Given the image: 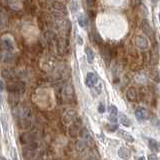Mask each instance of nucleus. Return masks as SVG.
<instances>
[{"label": "nucleus", "instance_id": "1", "mask_svg": "<svg viewBox=\"0 0 160 160\" xmlns=\"http://www.w3.org/2000/svg\"><path fill=\"white\" fill-rule=\"evenodd\" d=\"M1 46L7 51V53L12 52L14 50V41L10 35H3L1 37Z\"/></svg>", "mask_w": 160, "mask_h": 160}, {"label": "nucleus", "instance_id": "2", "mask_svg": "<svg viewBox=\"0 0 160 160\" xmlns=\"http://www.w3.org/2000/svg\"><path fill=\"white\" fill-rule=\"evenodd\" d=\"M52 10H53L54 14L58 17L65 16V15L67 14L66 7H65V5L61 2H53L52 3Z\"/></svg>", "mask_w": 160, "mask_h": 160}, {"label": "nucleus", "instance_id": "3", "mask_svg": "<svg viewBox=\"0 0 160 160\" xmlns=\"http://www.w3.org/2000/svg\"><path fill=\"white\" fill-rule=\"evenodd\" d=\"M9 92H20L25 88V83L22 81H14L7 85Z\"/></svg>", "mask_w": 160, "mask_h": 160}, {"label": "nucleus", "instance_id": "4", "mask_svg": "<svg viewBox=\"0 0 160 160\" xmlns=\"http://www.w3.org/2000/svg\"><path fill=\"white\" fill-rule=\"evenodd\" d=\"M98 82V76L96 75V73L94 72H89L86 76V79H85V84L88 87H94L95 85Z\"/></svg>", "mask_w": 160, "mask_h": 160}, {"label": "nucleus", "instance_id": "5", "mask_svg": "<svg viewBox=\"0 0 160 160\" xmlns=\"http://www.w3.org/2000/svg\"><path fill=\"white\" fill-rule=\"evenodd\" d=\"M141 27H142V31H143L145 34H146L150 39H153V38H154V32H153V30H152L151 26H150L149 22L147 21L146 19H144L143 21H142Z\"/></svg>", "mask_w": 160, "mask_h": 160}, {"label": "nucleus", "instance_id": "6", "mask_svg": "<svg viewBox=\"0 0 160 160\" xmlns=\"http://www.w3.org/2000/svg\"><path fill=\"white\" fill-rule=\"evenodd\" d=\"M135 44L136 46L142 50H145L148 47V41L147 39L144 36H141V35H138V36L135 37Z\"/></svg>", "mask_w": 160, "mask_h": 160}, {"label": "nucleus", "instance_id": "7", "mask_svg": "<svg viewBox=\"0 0 160 160\" xmlns=\"http://www.w3.org/2000/svg\"><path fill=\"white\" fill-rule=\"evenodd\" d=\"M135 116L138 120H146L149 117V113L144 107H138L135 110Z\"/></svg>", "mask_w": 160, "mask_h": 160}, {"label": "nucleus", "instance_id": "8", "mask_svg": "<svg viewBox=\"0 0 160 160\" xmlns=\"http://www.w3.org/2000/svg\"><path fill=\"white\" fill-rule=\"evenodd\" d=\"M76 111L75 110H68V111L65 113L64 115V117H63V120H64V122L68 124L70 122H72L74 121L75 119H76Z\"/></svg>", "mask_w": 160, "mask_h": 160}, {"label": "nucleus", "instance_id": "9", "mask_svg": "<svg viewBox=\"0 0 160 160\" xmlns=\"http://www.w3.org/2000/svg\"><path fill=\"white\" fill-rule=\"evenodd\" d=\"M108 111H109V114H110V122H112L114 124H116L117 122V114H118V110L117 108L113 106V105H110L108 107Z\"/></svg>", "mask_w": 160, "mask_h": 160}, {"label": "nucleus", "instance_id": "10", "mask_svg": "<svg viewBox=\"0 0 160 160\" xmlns=\"http://www.w3.org/2000/svg\"><path fill=\"white\" fill-rule=\"evenodd\" d=\"M148 146L153 152H160V143L153 138L148 139Z\"/></svg>", "mask_w": 160, "mask_h": 160}, {"label": "nucleus", "instance_id": "11", "mask_svg": "<svg viewBox=\"0 0 160 160\" xmlns=\"http://www.w3.org/2000/svg\"><path fill=\"white\" fill-rule=\"evenodd\" d=\"M79 134H80V136H81L82 141H84L86 144L91 142V136H90V133L88 132V130L86 128H82L80 130Z\"/></svg>", "mask_w": 160, "mask_h": 160}, {"label": "nucleus", "instance_id": "12", "mask_svg": "<svg viewBox=\"0 0 160 160\" xmlns=\"http://www.w3.org/2000/svg\"><path fill=\"white\" fill-rule=\"evenodd\" d=\"M118 155H119L120 158L127 160V159L130 158L131 152H130V150L127 147H121V148H119V150H118Z\"/></svg>", "mask_w": 160, "mask_h": 160}, {"label": "nucleus", "instance_id": "13", "mask_svg": "<svg viewBox=\"0 0 160 160\" xmlns=\"http://www.w3.org/2000/svg\"><path fill=\"white\" fill-rule=\"evenodd\" d=\"M126 97L129 101H136V99H137L136 90H135L133 87H129L126 91Z\"/></svg>", "mask_w": 160, "mask_h": 160}, {"label": "nucleus", "instance_id": "14", "mask_svg": "<svg viewBox=\"0 0 160 160\" xmlns=\"http://www.w3.org/2000/svg\"><path fill=\"white\" fill-rule=\"evenodd\" d=\"M117 134H118V136H120L122 139L126 140V141H128V142L134 141V138H133V136H131V134H129L128 132L124 131V130H117Z\"/></svg>", "mask_w": 160, "mask_h": 160}, {"label": "nucleus", "instance_id": "15", "mask_svg": "<svg viewBox=\"0 0 160 160\" xmlns=\"http://www.w3.org/2000/svg\"><path fill=\"white\" fill-rule=\"evenodd\" d=\"M85 53H86L87 56V61L89 63H92L94 61V52L92 51V49L90 47H85Z\"/></svg>", "mask_w": 160, "mask_h": 160}, {"label": "nucleus", "instance_id": "16", "mask_svg": "<svg viewBox=\"0 0 160 160\" xmlns=\"http://www.w3.org/2000/svg\"><path fill=\"white\" fill-rule=\"evenodd\" d=\"M6 23H7L6 13H5L3 10L0 9V28H3L4 26H6Z\"/></svg>", "mask_w": 160, "mask_h": 160}, {"label": "nucleus", "instance_id": "17", "mask_svg": "<svg viewBox=\"0 0 160 160\" xmlns=\"http://www.w3.org/2000/svg\"><path fill=\"white\" fill-rule=\"evenodd\" d=\"M77 20H78L79 25H80L81 27H86V26H87L88 21H87V18H86V16H85V15L80 14L79 16H78V18H77Z\"/></svg>", "mask_w": 160, "mask_h": 160}, {"label": "nucleus", "instance_id": "18", "mask_svg": "<svg viewBox=\"0 0 160 160\" xmlns=\"http://www.w3.org/2000/svg\"><path fill=\"white\" fill-rule=\"evenodd\" d=\"M120 122H121V124L124 125L125 127H128V126L131 125V121H130V119L124 114L120 115Z\"/></svg>", "mask_w": 160, "mask_h": 160}, {"label": "nucleus", "instance_id": "19", "mask_svg": "<svg viewBox=\"0 0 160 160\" xmlns=\"http://www.w3.org/2000/svg\"><path fill=\"white\" fill-rule=\"evenodd\" d=\"M7 4L9 5L10 8H12L14 10H19L20 8H22L21 2H18V1H9L7 2Z\"/></svg>", "mask_w": 160, "mask_h": 160}, {"label": "nucleus", "instance_id": "20", "mask_svg": "<svg viewBox=\"0 0 160 160\" xmlns=\"http://www.w3.org/2000/svg\"><path fill=\"white\" fill-rule=\"evenodd\" d=\"M85 148H86V143H85L84 141H82V140H80V141H78L76 143V149L78 150L79 152L84 151Z\"/></svg>", "mask_w": 160, "mask_h": 160}, {"label": "nucleus", "instance_id": "21", "mask_svg": "<svg viewBox=\"0 0 160 160\" xmlns=\"http://www.w3.org/2000/svg\"><path fill=\"white\" fill-rule=\"evenodd\" d=\"M102 56H103V58L106 60L107 62L109 61V59H110V52H109V48L107 46L103 48V50H102Z\"/></svg>", "mask_w": 160, "mask_h": 160}, {"label": "nucleus", "instance_id": "22", "mask_svg": "<svg viewBox=\"0 0 160 160\" xmlns=\"http://www.w3.org/2000/svg\"><path fill=\"white\" fill-rule=\"evenodd\" d=\"M98 112L100 113H104L105 112V106L103 103H99L98 105Z\"/></svg>", "mask_w": 160, "mask_h": 160}, {"label": "nucleus", "instance_id": "23", "mask_svg": "<svg viewBox=\"0 0 160 160\" xmlns=\"http://www.w3.org/2000/svg\"><path fill=\"white\" fill-rule=\"evenodd\" d=\"M148 160H158V157L156 156L155 154H149L148 157H147Z\"/></svg>", "mask_w": 160, "mask_h": 160}, {"label": "nucleus", "instance_id": "24", "mask_svg": "<svg viewBox=\"0 0 160 160\" xmlns=\"http://www.w3.org/2000/svg\"><path fill=\"white\" fill-rule=\"evenodd\" d=\"M4 122V126H3V128H4V130H5V131H6V130H7V125H6V119H5V116H1V122Z\"/></svg>", "mask_w": 160, "mask_h": 160}, {"label": "nucleus", "instance_id": "25", "mask_svg": "<svg viewBox=\"0 0 160 160\" xmlns=\"http://www.w3.org/2000/svg\"><path fill=\"white\" fill-rule=\"evenodd\" d=\"M4 89V84L2 82V80H0V90H3Z\"/></svg>", "mask_w": 160, "mask_h": 160}, {"label": "nucleus", "instance_id": "26", "mask_svg": "<svg viewBox=\"0 0 160 160\" xmlns=\"http://www.w3.org/2000/svg\"><path fill=\"white\" fill-rule=\"evenodd\" d=\"M78 42H79V44H82L83 43L82 39H81V37H80V36H78Z\"/></svg>", "mask_w": 160, "mask_h": 160}, {"label": "nucleus", "instance_id": "27", "mask_svg": "<svg viewBox=\"0 0 160 160\" xmlns=\"http://www.w3.org/2000/svg\"><path fill=\"white\" fill-rule=\"evenodd\" d=\"M138 160H145V158L143 157V156H141V157H139V159Z\"/></svg>", "mask_w": 160, "mask_h": 160}, {"label": "nucleus", "instance_id": "28", "mask_svg": "<svg viewBox=\"0 0 160 160\" xmlns=\"http://www.w3.org/2000/svg\"><path fill=\"white\" fill-rule=\"evenodd\" d=\"M0 160H7V159H5V158H1V157H0Z\"/></svg>", "mask_w": 160, "mask_h": 160}, {"label": "nucleus", "instance_id": "29", "mask_svg": "<svg viewBox=\"0 0 160 160\" xmlns=\"http://www.w3.org/2000/svg\"><path fill=\"white\" fill-rule=\"evenodd\" d=\"M2 102V99H1V97H0V103H1Z\"/></svg>", "mask_w": 160, "mask_h": 160}]
</instances>
